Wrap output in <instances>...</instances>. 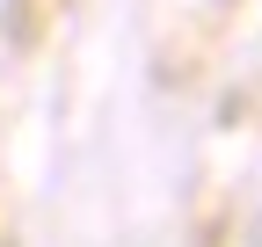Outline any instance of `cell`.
Here are the masks:
<instances>
[]
</instances>
